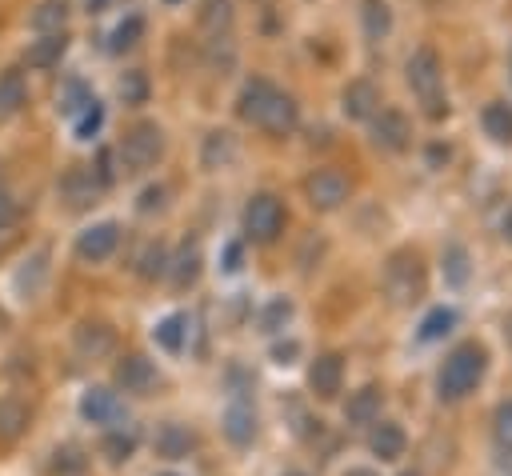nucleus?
Returning a JSON list of instances; mask_svg holds the SVG:
<instances>
[{
    "mask_svg": "<svg viewBox=\"0 0 512 476\" xmlns=\"http://www.w3.org/2000/svg\"><path fill=\"white\" fill-rule=\"evenodd\" d=\"M200 28H208L212 36L232 28V0H204L200 8Z\"/></svg>",
    "mask_w": 512,
    "mask_h": 476,
    "instance_id": "obj_38",
    "label": "nucleus"
},
{
    "mask_svg": "<svg viewBox=\"0 0 512 476\" xmlns=\"http://www.w3.org/2000/svg\"><path fill=\"white\" fill-rule=\"evenodd\" d=\"M396 16H392V4L388 0H360V28L368 40H388Z\"/></svg>",
    "mask_w": 512,
    "mask_h": 476,
    "instance_id": "obj_25",
    "label": "nucleus"
},
{
    "mask_svg": "<svg viewBox=\"0 0 512 476\" xmlns=\"http://www.w3.org/2000/svg\"><path fill=\"white\" fill-rule=\"evenodd\" d=\"M112 152H116V168L124 176H140V172L160 164V156H164V128L156 120H140V124H132L124 132V140Z\"/></svg>",
    "mask_w": 512,
    "mask_h": 476,
    "instance_id": "obj_2",
    "label": "nucleus"
},
{
    "mask_svg": "<svg viewBox=\"0 0 512 476\" xmlns=\"http://www.w3.org/2000/svg\"><path fill=\"white\" fill-rule=\"evenodd\" d=\"M452 324H456V312H452V308H432V312L420 320V340H424V344H428V340H440V336L452 332Z\"/></svg>",
    "mask_w": 512,
    "mask_h": 476,
    "instance_id": "obj_39",
    "label": "nucleus"
},
{
    "mask_svg": "<svg viewBox=\"0 0 512 476\" xmlns=\"http://www.w3.org/2000/svg\"><path fill=\"white\" fill-rule=\"evenodd\" d=\"M348 196H352V184H348V176L340 168H312L304 176V200L316 212H336Z\"/></svg>",
    "mask_w": 512,
    "mask_h": 476,
    "instance_id": "obj_6",
    "label": "nucleus"
},
{
    "mask_svg": "<svg viewBox=\"0 0 512 476\" xmlns=\"http://www.w3.org/2000/svg\"><path fill=\"white\" fill-rule=\"evenodd\" d=\"M116 248H120V224H116V220L88 224V228L76 236V260H84V264H104Z\"/></svg>",
    "mask_w": 512,
    "mask_h": 476,
    "instance_id": "obj_10",
    "label": "nucleus"
},
{
    "mask_svg": "<svg viewBox=\"0 0 512 476\" xmlns=\"http://www.w3.org/2000/svg\"><path fill=\"white\" fill-rule=\"evenodd\" d=\"M252 124H256L260 132H268L272 140L292 136V132H296V124H300V104H296V96H292V92H284V88H276Z\"/></svg>",
    "mask_w": 512,
    "mask_h": 476,
    "instance_id": "obj_9",
    "label": "nucleus"
},
{
    "mask_svg": "<svg viewBox=\"0 0 512 476\" xmlns=\"http://www.w3.org/2000/svg\"><path fill=\"white\" fill-rule=\"evenodd\" d=\"M484 368H488V352L480 344H460L448 352L440 376H436V388H440V400H460L468 392H476V384L484 380Z\"/></svg>",
    "mask_w": 512,
    "mask_h": 476,
    "instance_id": "obj_3",
    "label": "nucleus"
},
{
    "mask_svg": "<svg viewBox=\"0 0 512 476\" xmlns=\"http://www.w3.org/2000/svg\"><path fill=\"white\" fill-rule=\"evenodd\" d=\"M348 476H376V472H368V468H352Z\"/></svg>",
    "mask_w": 512,
    "mask_h": 476,
    "instance_id": "obj_50",
    "label": "nucleus"
},
{
    "mask_svg": "<svg viewBox=\"0 0 512 476\" xmlns=\"http://www.w3.org/2000/svg\"><path fill=\"white\" fill-rule=\"evenodd\" d=\"M96 96H92V88L80 80V76H68L64 84H60V96H56V108H60V116H68V120H76L88 104H92Z\"/></svg>",
    "mask_w": 512,
    "mask_h": 476,
    "instance_id": "obj_26",
    "label": "nucleus"
},
{
    "mask_svg": "<svg viewBox=\"0 0 512 476\" xmlns=\"http://www.w3.org/2000/svg\"><path fill=\"white\" fill-rule=\"evenodd\" d=\"M296 356H300V340H276V344H272V360H276V364L288 368V364H296Z\"/></svg>",
    "mask_w": 512,
    "mask_h": 476,
    "instance_id": "obj_44",
    "label": "nucleus"
},
{
    "mask_svg": "<svg viewBox=\"0 0 512 476\" xmlns=\"http://www.w3.org/2000/svg\"><path fill=\"white\" fill-rule=\"evenodd\" d=\"M344 416H348L352 424H372V420L380 416V388H376V384L356 388V392L348 396V404H344Z\"/></svg>",
    "mask_w": 512,
    "mask_h": 476,
    "instance_id": "obj_27",
    "label": "nucleus"
},
{
    "mask_svg": "<svg viewBox=\"0 0 512 476\" xmlns=\"http://www.w3.org/2000/svg\"><path fill=\"white\" fill-rule=\"evenodd\" d=\"M236 136L228 132V128H212L208 136H204V144H200V164L208 168V172H220V168H228L232 160H236Z\"/></svg>",
    "mask_w": 512,
    "mask_h": 476,
    "instance_id": "obj_16",
    "label": "nucleus"
},
{
    "mask_svg": "<svg viewBox=\"0 0 512 476\" xmlns=\"http://www.w3.org/2000/svg\"><path fill=\"white\" fill-rule=\"evenodd\" d=\"M112 376H116V388H120V392H132V396H148V392L160 384V372H156V364H152L148 356H140V352H128V356H120Z\"/></svg>",
    "mask_w": 512,
    "mask_h": 476,
    "instance_id": "obj_11",
    "label": "nucleus"
},
{
    "mask_svg": "<svg viewBox=\"0 0 512 476\" xmlns=\"http://www.w3.org/2000/svg\"><path fill=\"white\" fill-rule=\"evenodd\" d=\"M16 212H20V208H16L12 192H4V188H0V232H4V228H8L12 220H16Z\"/></svg>",
    "mask_w": 512,
    "mask_h": 476,
    "instance_id": "obj_45",
    "label": "nucleus"
},
{
    "mask_svg": "<svg viewBox=\"0 0 512 476\" xmlns=\"http://www.w3.org/2000/svg\"><path fill=\"white\" fill-rule=\"evenodd\" d=\"M440 272H444V284H452V288H460V284H468V272H472V260H468V248L464 244H444V252H440Z\"/></svg>",
    "mask_w": 512,
    "mask_h": 476,
    "instance_id": "obj_29",
    "label": "nucleus"
},
{
    "mask_svg": "<svg viewBox=\"0 0 512 476\" xmlns=\"http://www.w3.org/2000/svg\"><path fill=\"white\" fill-rule=\"evenodd\" d=\"M168 4H180V0H168Z\"/></svg>",
    "mask_w": 512,
    "mask_h": 476,
    "instance_id": "obj_54",
    "label": "nucleus"
},
{
    "mask_svg": "<svg viewBox=\"0 0 512 476\" xmlns=\"http://www.w3.org/2000/svg\"><path fill=\"white\" fill-rule=\"evenodd\" d=\"M220 428H224V436L236 444V448H244V444H252V436H256V412L248 408V404H228L224 408V416H220Z\"/></svg>",
    "mask_w": 512,
    "mask_h": 476,
    "instance_id": "obj_21",
    "label": "nucleus"
},
{
    "mask_svg": "<svg viewBox=\"0 0 512 476\" xmlns=\"http://www.w3.org/2000/svg\"><path fill=\"white\" fill-rule=\"evenodd\" d=\"M192 444H196V436H192L184 424H176V420L160 424V428H156V436H152V448H156V456H168V460H180V456H188V452H192Z\"/></svg>",
    "mask_w": 512,
    "mask_h": 476,
    "instance_id": "obj_22",
    "label": "nucleus"
},
{
    "mask_svg": "<svg viewBox=\"0 0 512 476\" xmlns=\"http://www.w3.org/2000/svg\"><path fill=\"white\" fill-rule=\"evenodd\" d=\"M28 104V84L20 68H4L0 72V116H12Z\"/></svg>",
    "mask_w": 512,
    "mask_h": 476,
    "instance_id": "obj_28",
    "label": "nucleus"
},
{
    "mask_svg": "<svg viewBox=\"0 0 512 476\" xmlns=\"http://www.w3.org/2000/svg\"><path fill=\"white\" fill-rule=\"evenodd\" d=\"M80 416L88 424H100V428H120L124 416H128V408H124L120 392H112V388H88L80 396Z\"/></svg>",
    "mask_w": 512,
    "mask_h": 476,
    "instance_id": "obj_12",
    "label": "nucleus"
},
{
    "mask_svg": "<svg viewBox=\"0 0 512 476\" xmlns=\"http://www.w3.org/2000/svg\"><path fill=\"white\" fill-rule=\"evenodd\" d=\"M112 160H116V152H112V148H100V152H96V164H92V172L100 176V184H104V188H112V184H116V176H120V168H116Z\"/></svg>",
    "mask_w": 512,
    "mask_h": 476,
    "instance_id": "obj_41",
    "label": "nucleus"
},
{
    "mask_svg": "<svg viewBox=\"0 0 512 476\" xmlns=\"http://www.w3.org/2000/svg\"><path fill=\"white\" fill-rule=\"evenodd\" d=\"M508 476H512V456H508Z\"/></svg>",
    "mask_w": 512,
    "mask_h": 476,
    "instance_id": "obj_51",
    "label": "nucleus"
},
{
    "mask_svg": "<svg viewBox=\"0 0 512 476\" xmlns=\"http://www.w3.org/2000/svg\"><path fill=\"white\" fill-rule=\"evenodd\" d=\"M368 448H372L380 460H396V456L404 452V432H400V424L380 420V424L372 428V436H368Z\"/></svg>",
    "mask_w": 512,
    "mask_h": 476,
    "instance_id": "obj_31",
    "label": "nucleus"
},
{
    "mask_svg": "<svg viewBox=\"0 0 512 476\" xmlns=\"http://www.w3.org/2000/svg\"><path fill=\"white\" fill-rule=\"evenodd\" d=\"M164 476H176V472H164Z\"/></svg>",
    "mask_w": 512,
    "mask_h": 476,
    "instance_id": "obj_53",
    "label": "nucleus"
},
{
    "mask_svg": "<svg viewBox=\"0 0 512 476\" xmlns=\"http://www.w3.org/2000/svg\"><path fill=\"white\" fill-rule=\"evenodd\" d=\"M168 248H164V240H148L144 244V252H140V260H136V276L140 280H156V276H164L168 272Z\"/></svg>",
    "mask_w": 512,
    "mask_h": 476,
    "instance_id": "obj_35",
    "label": "nucleus"
},
{
    "mask_svg": "<svg viewBox=\"0 0 512 476\" xmlns=\"http://www.w3.org/2000/svg\"><path fill=\"white\" fill-rule=\"evenodd\" d=\"M116 92H120V100H124L128 108L144 104V100H148V92H152V84H148V72H144V68H128V72L116 80Z\"/></svg>",
    "mask_w": 512,
    "mask_h": 476,
    "instance_id": "obj_36",
    "label": "nucleus"
},
{
    "mask_svg": "<svg viewBox=\"0 0 512 476\" xmlns=\"http://www.w3.org/2000/svg\"><path fill=\"white\" fill-rule=\"evenodd\" d=\"M68 52V36L56 32V36H36L28 48H24V64L28 68H56Z\"/></svg>",
    "mask_w": 512,
    "mask_h": 476,
    "instance_id": "obj_24",
    "label": "nucleus"
},
{
    "mask_svg": "<svg viewBox=\"0 0 512 476\" xmlns=\"http://www.w3.org/2000/svg\"><path fill=\"white\" fill-rule=\"evenodd\" d=\"M368 136H372V148H380L388 156H400V152L412 148V120L400 108H380L368 120Z\"/></svg>",
    "mask_w": 512,
    "mask_h": 476,
    "instance_id": "obj_7",
    "label": "nucleus"
},
{
    "mask_svg": "<svg viewBox=\"0 0 512 476\" xmlns=\"http://www.w3.org/2000/svg\"><path fill=\"white\" fill-rule=\"evenodd\" d=\"M240 260H244V248H240L236 240H232V244H224V264H220V268H224V272H236V268H240Z\"/></svg>",
    "mask_w": 512,
    "mask_h": 476,
    "instance_id": "obj_46",
    "label": "nucleus"
},
{
    "mask_svg": "<svg viewBox=\"0 0 512 476\" xmlns=\"http://www.w3.org/2000/svg\"><path fill=\"white\" fill-rule=\"evenodd\" d=\"M480 132L492 140V144H504L512 148V108L504 100H488L480 108Z\"/></svg>",
    "mask_w": 512,
    "mask_h": 476,
    "instance_id": "obj_19",
    "label": "nucleus"
},
{
    "mask_svg": "<svg viewBox=\"0 0 512 476\" xmlns=\"http://www.w3.org/2000/svg\"><path fill=\"white\" fill-rule=\"evenodd\" d=\"M72 340H76V352L84 360H104L116 348V332L104 320H80L76 332H72Z\"/></svg>",
    "mask_w": 512,
    "mask_h": 476,
    "instance_id": "obj_14",
    "label": "nucleus"
},
{
    "mask_svg": "<svg viewBox=\"0 0 512 476\" xmlns=\"http://www.w3.org/2000/svg\"><path fill=\"white\" fill-rule=\"evenodd\" d=\"M84 468H88V456L76 444H60L48 456V476H84Z\"/></svg>",
    "mask_w": 512,
    "mask_h": 476,
    "instance_id": "obj_33",
    "label": "nucleus"
},
{
    "mask_svg": "<svg viewBox=\"0 0 512 476\" xmlns=\"http://www.w3.org/2000/svg\"><path fill=\"white\" fill-rule=\"evenodd\" d=\"M500 236H504V244L512 248V204H508L504 216H500Z\"/></svg>",
    "mask_w": 512,
    "mask_h": 476,
    "instance_id": "obj_47",
    "label": "nucleus"
},
{
    "mask_svg": "<svg viewBox=\"0 0 512 476\" xmlns=\"http://www.w3.org/2000/svg\"><path fill=\"white\" fill-rule=\"evenodd\" d=\"M340 112H344L348 120H372V116L380 112V88H376L372 80H364V76L348 80V84L340 88Z\"/></svg>",
    "mask_w": 512,
    "mask_h": 476,
    "instance_id": "obj_13",
    "label": "nucleus"
},
{
    "mask_svg": "<svg viewBox=\"0 0 512 476\" xmlns=\"http://www.w3.org/2000/svg\"><path fill=\"white\" fill-rule=\"evenodd\" d=\"M100 124H104V104L92 100V104L72 120V136H76V140H92V136L100 132Z\"/></svg>",
    "mask_w": 512,
    "mask_h": 476,
    "instance_id": "obj_40",
    "label": "nucleus"
},
{
    "mask_svg": "<svg viewBox=\"0 0 512 476\" xmlns=\"http://www.w3.org/2000/svg\"><path fill=\"white\" fill-rule=\"evenodd\" d=\"M56 192H60V200H64L72 212H84V208H92L108 188L100 184V176L92 172V164H72V168L60 176Z\"/></svg>",
    "mask_w": 512,
    "mask_h": 476,
    "instance_id": "obj_8",
    "label": "nucleus"
},
{
    "mask_svg": "<svg viewBox=\"0 0 512 476\" xmlns=\"http://www.w3.org/2000/svg\"><path fill=\"white\" fill-rule=\"evenodd\" d=\"M380 288H384V296H388L396 308L416 304V300L424 296V288H428V276H424V260H420V252H412V248L392 252V256H388V264H384Z\"/></svg>",
    "mask_w": 512,
    "mask_h": 476,
    "instance_id": "obj_4",
    "label": "nucleus"
},
{
    "mask_svg": "<svg viewBox=\"0 0 512 476\" xmlns=\"http://www.w3.org/2000/svg\"><path fill=\"white\" fill-rule=\"evenodd\" d=\"M496 440H500V448L512 452V400L500 404V412H496Z\"/></svg>",
    "mask_w": 512,
    "mask_h": 476,
    "instance_id": "obj_43",
    "label": "nucleus"
},
{
    "mask_svg": "<svg viewBox=\"0 0 512 476\" xmlns=\"http://www.w3.org/2000/svg\"><path fill=\"white\" fill-rule=\"evenodd\" d=\"M272 92H276V84H272L268 76H248L244 88H240V96H236V116H240L244 124H252V120L260 116V108L268 104Z\"/></svg>",
    "mask_w": 512,
    "mask_h": 476,
    "instance_id": "obj_17",
    "label": "nucleus"
},
{
    "mask_svg": "<svg viewBox=\"0 0 512 476\" xmlns=\"http://www.w3.org/2000/svg\"><path fill=\"white\" fill-rule=\"evenodd\" d=\"M340 384H344V360H340L336 352H324V356H316V360L308 364V388H312L320 400L336 396Z\"/></svg>",
    "mask_w": 512,
    "mask_h": 476,
    "instance_id": "obj_15",
    "label": "nucleus"
},
{
    "mask_svg": "<svg viewBox=\"0 0 512 476\" xmlns=\"http://www.w3.org/2000/svg\"><path fill=\"white\" fill-rule=\"evenodd\" d=\"M200 264H204V256H200V244H196V240H184V244H180V252L168 260V276H172V288H192V284L200 280Z\"/></svg>",
    "mask_w": 512,
    "mask_h": 476,
    "instance_id": "obj_18",
    "label": "nucleus"
},
{
    "mask_svg": "<svg viewBox=\"0 0 512 476\" xmlns=\"http://www.w3.org/2000/svg\"><path fill=\"white\" fill-rule=\"evenodd\" d=\"M140 40H144V16L132 12V16H124V20L112 28V36H108V52H132Z\"/></svg>",
    "mask_w": 512,
    "mask_h": 476,
    "instance_id": "obj_34",
    "label": "nucleus"
},
{
    "mask_svg": "<svg viewBox=\"0 0 512 476\" xmlns=\"http://www.w3.org/2000/svg\"><path fill=\"white\" fill-rule=\"evenodd\" d=\"M504 340H508V348H512V312L504 316Z\"/></svg>",
    "mask_w": 512,
    "mask_h": 476,
    "instance_id": "obj_49",
    "label": "nucleus"
},
{
    "mask_svg": "<svg viewBox=\"0 0 512 476\" xmlns=\"http://www.w3.org/2000/svg\"><path fill=\"white\" fill-rule=\"evenodd\" d=\"M288 224V212H284V200L276 192H252L244 212H240V232L244 240L252 244H276L280 232Z\"/></svg>",
    "mask_w": 512,
    "mask_h": 476,
    "instance_id": "obj_5",
    "label": "nucleus"
},
{
    "mask_svg": "<svg viewBox=\"0 0 512 476\" xmlns=\"http://www.w3.org/2000/svg\"><path fill=\"white\" fill-rule=\"evenodd\" d=\"M164 196H168V188H164V184H148V188L140 192V200H136V212H140V216L160 212V208H164Z\"/></svg>",
    "mask_w": 512,
    "mask_h": 476,
    "instance_id": "obj_42",
    "label": "nucleus"
},
{
    "mask_svg": "<svg viewBox=\"0 0 512 476\" xmlns=\"http://www.w3.org/2000/svg\"><path fill=\"white\" fill-rule=\"evenodd\" d=\"M84 8H88V12H108L112 0H84Z\"/></svg>",
    "mask_w": 512,
    "mask_h": 476,
    "instance_id": "obj_48",
    "label": "nucleus"
},
{
    "mask_svg": "<svg viewBox=\"0 0 512 476\" xmlns=\"http://www.w3.org/2000/svg\"><path fill=\"white\" fill-rule=\"evenodd\" d=\"M288 476H304V472H288Z\"/></svg>",
    "mask_w": 512,
    "mask_h": 476,
    "instance_id": "obj_52",
    "label": "nucleus"
},
{
    "mask_svg": "<svg viewBox=\"0 0 512 476\" xmlns=\"http://www.w3.org/2000/svg\"><path fill=\"white\" fill-rule=\"evenodd\" d=\"M136 444H140V436H136V428H108L104 432V440H100V452L112 460V464H124L132 452H136Z\"/></svg>",
    "mask_w": 512,
    "mask_h": 476,
    "instance_id": "obj_32",
    "label": "nucleus"
},
{
    "mask_svg": "<svg viewBox=\"0 0 512 476\" xmlns=\"http://www.w3.org/2000/svg\"><path fill=\"white\" fill-rule=\"evenodd\" d=\"M288 320H292V300L272 296V300L260 308L256 328H260V332H268V336H276V332H284V324H288Z\"/></svg>",
    "mask_w": 512,
    "mask_h": 476,
    "instance_id": "obj_37",
    "label": "nucleus"
},
{
    "mask_svg": "<svg viewBox=\"0 0 512 476\" xmlns=\"http://www.w3.org/2000/svg\"><path fill=\"white\" fill-rule=\"evenodd\" d=\"M152 336H156V344H160L164 352H184V344H188V316H184V312H168V316L152 328Z\"/></svg>",
    "mask_w": 512,
    "mask_h": 476,
    "instance_id": "obj_30",
    "label": "nucleus"
},
{
    "mask_svg": "<svg viewBox=\"0 0 512 476\" xmlns=\"http://www.w3.org/2000/svg\"><path fill=\"white\" fill-rule=\"evenodd\" d=\"M404 80H408L412 96H416V100L424 104V112H428L432 120L448 116V92H444V64H440L436 48L420 44V48H416V52L408 56V64H404Z\"/></svg>",
    "mask_w": 512,
    "mask_h": 476,
    "instance_id": "obj_1",
    "label": "nucleus"
},
{
    "mask_svg": "<svg viewBox=\"0 0 512 476\" xmlns=\"http://www.w3.org/2000/svg\"><path fill=\"white\" fill-rule=\"evenodd\" d=\"M32 424V408L20 396H4L0 400V444H16Z\"/></svg>",
    "mask_w": 512,
    "mask_h": 476,
    "instance_id": "obj_20",
    "label": "nucleus"
},
{
    "mask_svg": "<svg viewBox=\"0 0 512 476\" xmlns=\"http://www.w3.org/2000/svg\"><path fill=\"white\" fill-rule=\"evenodd\" d=\"M28 28L36 36H56L68 28V4L64 0H40L32 12H28Z\"/></svg>",
    "mask_w": 512,
    "mask_h": 476,
    "instance_id": "obj_23",
    "label": "nucleus"
}]
</instances>
